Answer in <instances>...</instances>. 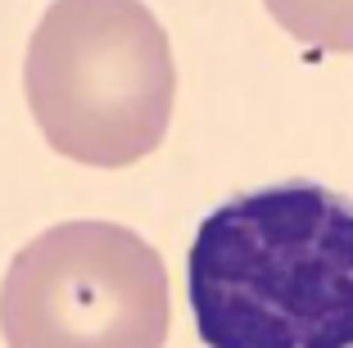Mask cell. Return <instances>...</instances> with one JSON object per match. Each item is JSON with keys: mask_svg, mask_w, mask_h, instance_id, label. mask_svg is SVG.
<instances>
[{"mask_svg": "<svg viewBox=\"0 0 353 348\" xmlns=\"http://www.w3.org/2000/svg\"><path fill=\"white\" fill-rule=\"evenodd\" d=\"M268 14L303 45L353 50V0H268Z\"/></svg>", "mask_w": 353, "mask_h": 348, "instance_id": "4", "label": "cell"}, {"mask_svg": "<svg viewBox=\"0 0 353 348\" xmlns=\"http://www.w3.org/2000/svg\"><path fill=\"white\" fill-rule=\"evenodd\" d=\"M0 335L10 348H163V258L118 222L50 226L5 272Z\"/></svg>", "mask_w": 353, "mask_h": 348, "instance_id": "3", "label": "cell"}, {"mask_svg": "<svg viewBox=\"0 0 353 348\" xmlns=\"http://www.w3.org/2000/svg\"><path fill=\"white\" fill-rule=\"evenodd\" d=\"M28 109L73 163L127 167L163 145L176 68L141 0H54L23 63Z\"/></svg>", "mask_w": 353, "mask_h": 348, "instance_id": "2", "label": "cell"}, {"mask_svg": "<svg viewBox=\"0 0 353 348\" xmlns=\"http://www.w3.org/2000/svg\"><path fill=\"white\" fill-rule=\"evenodd\" d=\"M186 280L208 348H353V199L317 181L227 199Z\"/></svg>", "mask_w": 353, "mask_h": 348, "instance_id": "1", "label": "cell"}]
</instances>
